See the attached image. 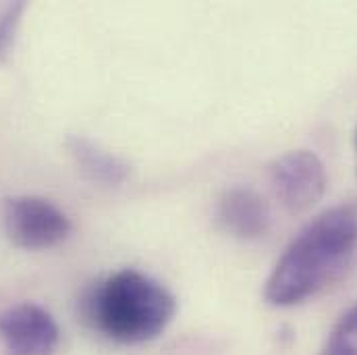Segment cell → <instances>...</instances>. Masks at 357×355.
<instances>
[{"instance_id": "obj_2", "label": "cell", "mask_w": 357, "mask_h": 355, "mask_svg": "<svg viewBox=\"0 0 357 355\" xmlns=\"http://www.w3.org/2000/svg\"><path fill=\"white\" fill-rule=\"evenodd\" d=\"M86 318L104 337L135 345L165 333L177 312V301L152 276L125 268L104 278L84 303Z\"/></svg>"}, {"instance_id": "obj_8", "label": "cell", "mask_w": 357, "mask_h": 355, "mask_svg": "<svg viewBox=\"0 0 357 355\" xmlns=\"http://www.w3.org/2000/svg\"><path fill=\"white\" fill-rule=\"evenodd\" d=\"M320 355H357V303L341 316Z\"/></svg>"}, {"instance_id": "obj_10", "label": "cell", "mask_w": 357, "mask_h": 355, "mask_svg": "<svg viewBox=\"0 0 357 355\" xmlns=\"http://www.w3.org/2000/svg\"><path fill=\"white\" fill-rule=\"evenodd\" d=\"M356 146H357V133H356Z\"/></svg>"}, {"instance_id": "obj_3", "label": "cell", "mask_w": 357, "mask_h": 355, "mask_svg": "<svg viewBox=\"0 0 357 355\" xmlns=\"http://www.w3.org/2000/svg\"><path fill=\"white\" fill-rule=\"evenodd\" d=\"M4 231L21 250H50L63 243L71 231V218L50 199L38 195H15L4 202Z\"/></svg>"}, {"instance_id": "obj_5", "label": "cell", "mask_w": 357, "mask_h": 355, "mask_svg": "<svg viewBox=\"0 0 357 355\" xmlns=\"http://www.w3.org/2000/svg\"><path fill=\"white\" fill-rule=\"evenodd\" d=\"M0 341L4 355H54L61 331L48 310L23 301L0 314Z\"/></svg>"}, {"instance_id": "obj_4", "label": "cell", "mask_w": 357, "mask_h": 355, "mask_svg": "<svg viewBox=\"0 0 357 355\" xmlns=\"http://www.w3.org/2000/svg\"><path fill=\"white\" fill-rule=\"evenodd\" d=\"M268 183L276 199L291 212L310 210L326 191L322 160L310 150H293L278 156L268 167Z\"/></svg>"}, {"instance_id": "obj_1", "label": "cell", "mask_w": 357, "mask_h": 355, "mask_svg": "<svg viewBox=\"0 0 357 355\" xmlns=\"http://www.w3.org/2000/svg\"><path fill=\"white\" fill-rule=\"evenodd\" d=\"M357 252V208L335 206L289 243L266 280L268 303L289 308L301 303L335 282Z\"/></svg>"}, {"instance_id": "obj_6", "label": "cell", "mask_w": 357, "mask_h": 355, "mask_svg": "<svg viewBox=\"0 0 357 355\" xmlns=\"http://www.w3.org/2000/svg\"><path fill=\"white\" fill-rule=\"evenodd\" d=\"M270 204L252 187H231L216 202V222L237 239H258L270 229Z\"/></svg>"}, {"instance_id": "obj_9", "label": "cell", "mask_w": 357, "mask_h": 355, "mask_svg": "<svg viewBox=\"0 0 357 355\" xmlns=\"http://www.w3.org/2000/svg\"><path fill=\"white\" fill-rule=\"evenodd\" d=\"M25 8V2H6L0 6V63H4L15 48Z\"/></svg>"}, {"instance_id": "obj_7", "label": "cell", "mask_w": 357, "mask_h": 355, "mask_svg": "<svg viewBox=\"0 0 357 355\" xmlns=\"http://www.w3.org/2000/svg\"><path fill=\"white\" fill-rule=\"evenodd\" d=\"M67 150L73 156L75 165L82 169V173L96 183L119 187L125 183L131 169L125 160L114 156L112 152L104 150L100 144L91 142L86 135H69L67 137Z\"/></svg>"}]
</instances>
